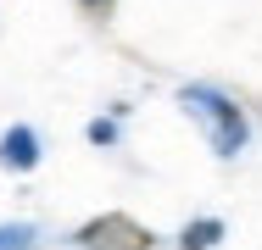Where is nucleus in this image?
I'll use <instances>...</instances> for the list:
<instances>
[{
  "instance_id": "nucleus-1",
  "label": "nucleus",
  "mask_w": 262,
  "mask_h": 250,
  "mask_svg": "<svg viewBox=\"0 0 262 250\" xmlns=\"http://www.w3.org/2000/svg\"><path fill=\"white\" fill-rule=\"evenodd\" d=\"M179 106L207 128V145L217 150V156H240L246 150V111L234 106L229 95H217V89H207V84H190V89H179Z\"/></svg>"
},
{
  "instance_id": "nucleus-2",
  "label": "nucleus",
  "mask_w": 262,
  "mask_h": 250,
  "mask_svg": "<svg viewBox=\"0 0 262 250\" xmlns=\"http://www.w3.org/2000/svg\"><path fill=\"white\" fill-rule=\"evenodd\" d=\"M73 245L78 250H157V234L145 222H134L128 211H101L73 234Z\"/></svg>"
},
{
  "instance_id": "nucleus-3",
  "label": "nucleus",
  "mask_w": 262,
  "mask_h": 250,
  "mask_svg": "<svg viewBox=\"0 0 262 250\" xmlns=\"http://www.w3.org/2000/svg\"><path fill=\"white\" fill-rule=\"evenodd\" d=\"M0 167H6V172H34V167H39V134H34L28 122H11V128L0 134Z\"/></svg>"
},
{
  "instance_id": "nucleus-4",
  "label": "nucleus",
  "mask_w": 262,
  "mask_h": 250,
  "mask_svg": "<svg viewBox=\"0 0 262 250\" xmlns=\"http://www.w3.org/2000/svg\"><path fill=\"white\" fill-rule=\"evenodd\" d=\"M223 239V222L217 217H201V222H190L184 234H179V250H212Z\"/></svg>"
},
{
  "instance_id": "nucleus-5",
  "label": "nucleus",
  "mask_w": 262,
  "mask_h": 250,
  "mask_svg": "<svg viewBox=\"0 0 262 250\" xmlns=\"http://www.w3.org/2000/svg\"><path fill=\"white\" fill-rule=\"evenodd\" d=\"M34 222H0V250H34Z\"/></svg>"
},
{
  "instance_id": "nucleus-6",
  "label": "nucleus",
  "mask_w": 262,
  "mask_h": 250,
  "mask_svg": "<svg viewBox=\"0 0 262 250\" xmlns=\"http://www.w3.org/2000/svg\"><path fill=\"white\" fill-rule=\"evenodd\" d=\"M112 139H117V122L112 117H95L90 122V145H112Z\"/></svg>"
},
{
  "instance_id": "nucleus-7",
  "label": "nucleus",
  "mask_w": 262,
  "mask_h": 250,
  "mask_svg": "<svg viewBox=\"0 0 262 250\" xmlns=\"http://www.w3.org/2000/svg\"><path fill=\"white\" fill-rule=\"evenodd\" d=\"M78 6H84V11H95V17H101V11H112V6H117V0H78Z\"/></svg>"
}]
</instances>
